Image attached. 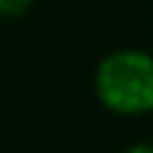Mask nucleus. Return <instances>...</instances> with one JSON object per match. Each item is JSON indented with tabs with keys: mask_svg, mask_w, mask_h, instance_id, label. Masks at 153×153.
I'll use <instances>...</instances> for the list:
<instances>
[{
	"mask_svg": "<svg viewBox=\"0 0 153 153\" xmlns=\"http://www.w3.org/2000/svg\"><path fill=\"white\" fill-rule=\"evenodd\" d=\"M97 99L119 116H142L153 111V57L139 48L111 51L94 74Z\"/></svg>",
	"mask_w": 153,
	"mask_h": 153,
	"instance_id": "1",
	"label": "nucleus"
},
{
	"mask_svg": "<svg viewBox=\"0 0 153 153\" xmlns=\"http://www.w3.org/2000/svg\"><path fill=\"white\" fill-rule=\"evenodd\" d=\"M31 6H34V0H0V20L23 17Z\"/></svg>",
	"mask_w": 153,
	"mask_h": 153,
	"instance_id": "2",
	"label": "nucleus"
},
{
	"mask_svg": "<svg viewBox=\"0 0 153 153\" xmlns=\"http://www.w3.org/2000/svg\"><path fill=\"white\" fill-rule=\"evenodd\" d=\"M125 153H153V145H148V142H139V145H133V148H128Z\"/></svg>",
	"mask_w": 153,
	"mask_h": 153,
	"instance_id": "3",
	"label": "nucleus"
}]
</instances>
